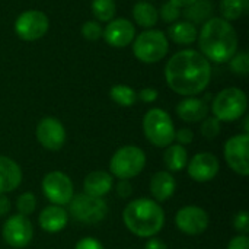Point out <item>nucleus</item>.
<instances>
[{"instance_id":"4468645a","label":"nucleus","mask_w":249,"mask_h":249,"mask_svg":"<svg viewBox=\"0 0 249 249\" xmlns=\"http://www.w3.org/2000/svg\"><path fill=\"white\" fill-rule=\"evenodd\" d=\"M209 214L198 206H185L179 209L175 214V225L177 228L191 236L201 235L209 228Z\"/></svg>"},{"instance_id":"f257e3e1","label":"nucleus","mask_w":249,"mask_h":249,"mask_svg":"<svg viewBox=\"0 0 249 249\" xmlns=\"http://www.w3.org/2000/svg\"><path fill=\"white\" fill-rule=\"evenodd\" d=\"M165 80L175 93L196 96L209 86L212 80V64L197 50H181L168 60Z\"/></svg>"},{"instance_id":"412c9836","label":"nucleus","mask_w":249,"mask_h":249,"mask_svg":"<svg viewBox=\"0 0 249 249\" xmlns=\"http://www.w3.org/2000/svg\"><path fill=\"white\" fill-rule=\"evenodd\" d=\"M177 191V181L168 171L156 172L150 179V193L155 201L162 203L169 200Z\"/></svg>"},{"instance_id":"423d86ee","label":"nucleus","mask_w":249,"mask_h":249,"mask_svg":"<svg viewBox=\"0 0 249 249\" xmlns=\"http://www.w3.org/2000/svg\"><path fill=\"white\" fill-rule=\"evenodd\" d=\"M247 108V93L239 88H226L220 90L212 102L213 117H216L220 123H232L239 120L242 115H245Z\"/></svg>"},{"instance_id":"c9c22d12","label":"nucleus","mask_w":249,"mask_h":249,"mask_svg":"<svg viewBox=\"0 0 249 249\" xmlns=\"http://www.w3.org/2000/svg\"><path fill=\"white\" fill-rule=\"evenodd\" d=\"M158 96H159V92L153 88H144L137 93V99H140L142 102H146V104L155 102L158 99Z\"/></svg>"},{"instance_id":"58836bf2","label":"nucleus","mask_w":249,"mask_h":249,"mask_svg":"<svg viewBox=\"0 0 249 249\" xmlns=\"http://www.w3.org/2000/svg\"><path fill=\"white\" fill-rule=\"evenodd\" d=\"M228 249H249V239L247 235H238L231 239Z\"/></svg>"},{"instance_id":"c756f323","label":"nucleus","mask_w":249,"mask_h":249,"mask_svg":"<svg viewBox=\"0 0 249 249\" xmlns=\"http://www.w3.org/2000/svg\"><path fill=\"white\" fill-rule=\"evenodd\" d=\"M229 67L235 74L245 76L249 73V55L248 53H236L229 61Z\"/></svg>"},{"instance_id":"7ed1b4c3","label":"nucleus","mask_w":249,"mask_h":249,"mask_svg":"<svg viewBox=\"0 0 249 249\" xmlns=\"http://www.w3.org/2000/svg\"><path fill=\"white\" fill-rule=\"evenodd\" d=\"M123 220L133 235L139 238H153L165 225V213L155 200L137 198L125 206Z\"/></svg>"},{"instance_id":"a19ab883","label":"nucleus","mask_w":249,"mask_h":249,"mask_svg":"<svg viewBox=\"0 0 249 249\" xmlns=\"http://www.w3.org/2000/svg\"><path fill=\"white\" fill-rule=\"evenodd\" d=\"M10 210V201L6 194H0V216H6Z\"/></svg>"},{"instance_id":"6ab92c4d","label":"nucleus","mask_w":249,"mask_h":249,"mask_svg":"<svg viewBox=\"0 0 249 249\" xmlns=\"http://www.w3.org/2000/svg\"><path fill=\"white\" fill-rule=\"evenodd\" d=\"M22 182L20 166L7 156H0V194L15 191Z\"/></svg>"},{"instance_id":"7c9ffc66","label":"nucleus","mask_w":249,"mask_h":249,"mask_svg":"<svg viewBox=\"0 0 249 249\" xmlns=\"http://www.w3.org/2000/svg\"><path fill=\"white\" fill-rule=\"evenodd\" d=\"M201 136H204L206 139L212 140L214 137H217L222 131V124L216 117H206L203 120V124L200 127Z\"/></svg>"},{"instance_id":"9b49d317","label":"nucleus","mask_w":249,"mask_h":249,"mask_svg":"<svg viewBox=\"0 0 249 249\" xmlns=\"http://www.w3.org/2000/svg\"><path fill=\"white\" fill-rule=\"evenodd\" d=\"M223 155L226 163L233 172L247 177L249 174V134L242 133L231 137L225 144Z\"/></svg>"},{"instance_id":"f8f14e48","label":"nucleus","mask_w":249,"mask_h":249,"mask_svg":"<svg viewBox=\"0 0 249 249\" xmlns=\"http://www.w3.org/2000/svg\"><path fill=\"white\" fill-rule=\"evenodd\" d=\"M1 236L9 247L15 249L25 248L31 244L34 236L32 223L26 216L13 214L4 222Z\"/></svg>"},{"instance_id":"bb28decb","label":"nucleus","mask_w":249,"mask_h":249,"mask_svg":"<svg viewBox=\"0 0 249 249\" xmlns=\"http://www.w3.org/2000/svg\"><path fill=\"white\" fill-rule=\"evenodd\" d=\"M111 99L120 107H131L137 102V92L128 85H115L109 90Z\"/></svg>"},{"instance_id":"e433bc0d","label":"nucleus","mask_w":249,"mask_h":249,"mask_svg":"<svg viewBox=\"0 0 249 249\" xmlns=\"http://www.w3.org/2000/svg\"><path fill=\"white\" fill-rule=\"evenodd\" d=\"M193 139H194V133L190 128H179L178 131H175V140L181 146L190 144L193 142Z\"/></svg>"},{"instance_id":"a211bd4d","label":"nucleus","mask_w":249,"mask_h":249,"mask_svg":"<svg viewBox=\"0 0 249 249\" xmlns=\"http://www.w3.org/2000/svg\"><path fill=\"white\" fill-rule=\"evenodd\" d=\"M177 115L185 123H198L209 115V105L200 98L187 96L177 105Z\"/></svg>"},{"instance_id":"5701e85b","label":"nucleus","mask_w":249,"mask_h":249,"mask_svg":"<svg viewBox=\"0 0 249 249\" xmlns=\"http://www.w3.org/2000/svg\"><path fill=\"white\" fill-rule=\"evenodd\" d=\"M133 19L139 26L144 29H152L159 20V12L152 3L140 0L133 7Z\"/></svg>"},{"instance_id":"473e14b6","label":"nucleus","mask_w":249,"mask_h":249,"mask_svg":"<svg viewBox=\"0 0 249 249\" xmlns=\"http://www.w3.org/2000/svg\"><path fill=\"white\" fill-rule=\"evenodd\" d=\"M158 12H159V16L162 18V20L166 22V23L177 22L179 19V15H181V9L177 7L175 4H172L171 1L163 3L162 7H160V10H158Z\"/></svg>"},{"instance_id":"0eeeda50","label":"nucleus","mask_w":249,"mask_h":249,"mask_svg":"<svg viewBox=\"0 0 249 249\" xmlns=\"http://www.w3.org/2000/svg\"><path fill=\"white\" fill-rule=\"evenodd\" d=\"M146 166L144 152L133 144L120 147L109 162L111 175L118 179H130L137 177Z\"/></svg>"},{"instance_id":"cd10ccee","label":"nucleus","mask_w":249,"mask_h":249,"mask_svg":"<svg viewBox=\"0 0 249 249\" xmlns=\"http://www.w3.org/2000/svg\"><path fill=\"white\" fill-rule=\"evenodd\" d=\"M92 13L98 22H109L117 13L114 0H92Z\"/></svg>"},{"instance_id":"f704fd0d","label":"nucleus","mask_w":249,"mask_h":249,"mask_svg":"<svg viewBox=\"0 0 249 249\" xmlns=\"http://www.w3.org/2000/svg\"><path fill=\"white\" fill-rule=\"evenodd\" d=\"M74 249H105V248H104V245H102L98 239H95V238H92V236H86V238H82L80 241H77V244H76Z\"/></svg>"},{"instance_id":"f03ea898","label":"nucleus","mask_w":249,"mask_h":249,"mask_svg":"<svg viewBox=\"0 0 249 249\" xmlns=\"http://www.w3.org/2000/svg\"><path fill=\"white\" fill-rule=\"evenodd\" d=\"M200 53L213 63H228L238 53V34L233 25L223 18L206 20L197 36Z\"/></svg>"},{"instance_id":"393cba45","label":"nucleus","mask_w":249,"mask_h":249,"mask_svg":"<svg viewBox=\"0 0 249 249\" xmlns=\"http://www.w3.org/2000/svg\"><path fill=\"white\" fill-rule=\"evenodd\" d=\"M212 10L213 6L210 0H197L184 9V16L193 25H203L206 20L212 18Z\"/></svg>"},{"instance_id":"4be33fe9","label":"nucleus","mask_w":249,"mask_h":249,"mask_svg":"<svg viewBox=\"0 0 249 249\" xmlns=\"http://www.w3.org/2000/svg\"><path fill=\"white\" fill-rule=\"evenodd\" d=\"M168 36L179 45H190L197 41V26L188 20H177L168 28Z\"/></svg>"},{"instance_id":"a878e982","label":"nucleus","mask_w":249,"mask_h":249,"mask_svg":"<svg viewBox=\"0 0 249 249\" xmlns=\"http://www.w3.org/2000/svg\"><path fill=\"white\" fill-rule=\"evenodd\" d=\"M248 0H222L220 15L225 20H236L248 10Z\"/></svg>"},{"instance_id":"72a5a7b5","label":"nucleus","mask_w":249,"mask_h":249,"mask_svg":"<svg viewBox=\"0 0 249 249\" xmlns=\"http://www.w3.org/2000/svg\"><path fill=\"white\" fill-rule=\"evenodd\" d=\"M233 226L238 232H241L242 235H247L249 232V214L248 212H239L235 217H233Z\"/></svg>"},{"instance_id":"aec40b11","label":"nucleus","mask_w":249,"mask_h":249,"mask_svg":"<svg viewBox=\"0 0 249 249\" xmlns=\"http://www.w3.org/2000/svg\"><path fill=\"white\" fill-rule=\"evenodd\" d=\"M112 187H114V178L109 172L105 171H93L89 175H86L83 181L85 194L92 197L102 198L112 190Z\"/></svg>"},{"instance_id":"c85d7f7f","label":"nucleus","mask_w":249,"mask_h":249,"mask_svg":"<svg viewBox=\"0 0 249 249\" xmlns=\"http://www.w3.org/2000/svg\"><path fill=\"white\" fill-rule=\"evenodd\" d=\"M16 209L19 212V214L22 216H29L35 212L36 209V197L32 193H23L18 197L16 201Z\"/></svg>"},{"instance_id":"9d476101","label":"nucleus","mask_w":249,"mask_h":249,"mask_svg":"<svg viewBox=\"0 0 249 249\" xmlns=\"http://www.w3.org/2000/svg\"><path fill=\"white\" fill-rule=\"evenodd\" d=\"M42 193L51 204L66 206L74 196V187L71 179L61 171L48 172L42 179Z\"/></svg>"},{"instance_id":"4c0bfd02","label":"nucleus","mask_w":249,"mask_h":249,"mask_svg":"<svg viewBox=\"0 0 249 249\" xmlns=\"http://www.w3.org/2000/svg\"><path fill=\"white\" fill-rule=\"evenodd\" d=\"M133 193V187L128 179H120L117 184V196L121 198H128Z\"/></svg>"},{"instance_id":"37998d69","label":"nucleus","mask_w":249,"mask_h":249,"mask_svg":"<svg viewBox=\"0 0 249 249\" xmlns=\"http://www.w3.org/2000/svg\"><path fill=\"white\" fill-rule=\"evenodd\" d=\"M146 1H147V0H146Z\"/></svg>"},{"instance_id":"39448f33","label":"nucleus","mask_w":249,"mask_h":249,"mask_svg":"<svg viewBox=\"0 0 249 249\" xmlns=\"http://www.w3.org/2000/svg\"><path fill=\"white\" fill-rule=\"evenodd\" d=\"M175 125L171 115L162 108H152L143 117V133L156 147H168L175 140Z\"/></svg>"},{"instance_id":"2f4dec72","label":"nucleus","mask_w":249,"mask_h":249,"mask_svg":"<svg viewBox=\"0 0 249 249\" xmlns=\"http://www.w3.org/2000/svg\"><path fill=\"white\" fill-rule=\"evenodd\" d=\"M102 26L99 25V22L96 20H88L82 25V36L88 41H98L99 38H102Z\"/></svg>"},{"instance_id":"ea45409f","label":"nucleus","mask_w":249,"mask_h":249,"mask_svg":"<svg viewBox=\"0 0 249 249\" xmlns=\"http://www.w3.org/2000/svg\"><path fill=\"white\" fill-rule=\"evenodd\" d=\"M144 249H168L166 244L159 238H149L144 244Z\"/></svg>"},{"instance_id":"20e7f679","label":"nucleus","mask_w":249,"mask_h":249,"mask_svg":"<svg viewBox=\"0 0 249 249\" xmlns=\"http://www.w3.org/2000/svg\"><path fill=\"white\" fill-rule=\"evenodd\" d=\"M169 51L168 36L160 29H146L133 41L134 57L146 64H153L166 57Z\"/></svg>"},{"instance_id":"79ce46f5","label":"nucleus","mask_w":249,"mask_h":249,"mask_svg":"<svg viewBox=\"0 0 249 249\" xmlns=\"http://www.w3.org/2000/svg\"><path fill=\"white\" fill-rule=\"evenodd\" d=\"M169 1L172 4H175L177 7H179V9H185V7H188L190 4H193L197 0H169Z\"/></svg>"},{"instance_id":"1a4fd4ad","label":"nucleus","mask_w":249,"mask_h":249,"mask_svg":"<svg viewBox=\"0 0 249 249\" xmlns=\"http://www.w3.org/2000/svg\"><path fill=\"white\" fill-rule=\"evenodd\" d=\"M15 34L23 41H36L42 38L50 28L48 16L41 10H25L15 20Z\"/></svg>"},{"instance_id":"dca6fc26","label":"nucleus","mask_w":249,"mask_h":249,"mask_svg":"<svg viewBox=\"0 0 249 249\" xmlns=\"http://www.w3.org/2000/svg\"><path fill=\"white\" fill-rule=\"evenodd\" d=\"M219 159L209 152L197 153L187 165V172L196 182H209L219 174Z\"/></svg>"},{"instance_id":"f3484780","label":"nucleus","mask_w":249,"mask_h":249,"mask_svg":"<svg viewBox=\"0 0 249 249\" xmlns=\"http://www.w3.org/2000/svg\"><path fill=\"white\" fill-rule=\"evenodd\" d=\"M69 222V214L61 206H47L38 217V223L44 232L48 233H58L61 232Z\"/></svg>"},{"instance_id":"b1692460","label":"nucleus","mask_w":249,"mask_h":249,"mask_svg":"<svg viewBox=\"0 0 249 249\" xmlns=\"http://www.w3.org/2000/svg\"><path fill=\"white\" fill-rule=\"evenodd\" d=\"M163 163L168 171L179 172L188 165V153L187 149L181 144H169L163 155Z\"/></svg>"},{"instance_id":"2eb2a0df","label":"nucleus","mask_w":249,"mask_h":249,"mask_svg":"<svg viewBox=\"0 0 249 249\" xmlns=\"http://www.w3.org/2000/svg\"><path fill=\"white\" fill-rule=\"evenodd\" d=\"M105 42L114 48H124L130 45L136 38V28L131 20L125 18L112 19L102 31Z\"/></svg>"},{"instance_id":"ddd939ff","label":"nucleus","mask_w":249,"mask_h":249,"mask_svg":"<svg viewBox=\"0 0 249 249\" xmlns=\"http://www.w3.org/2000/svg\"><path fill=\"white\" fill-rule=\"evenodd\" d=\"M35 136L38 143L51 152L60 150L66 143V128L63 123L54 117L42 118L36 125Z\"/></svg>"},{"instance_id":"6e6552de","label":"nucleus","mask_w":249,"mask_h":249,"mask_svg":"<svg viewBox=\"0 0 249 249\" xmlns=\"http://www.w3.org/2000/svg\"><path fill=\"white\" fill-rule=\"evenodd\" d=\"M69 214L86 225H95L102 222L108 214V204L104 198L92 197L88 194H77L69 203Z\"/></svg>"}]
</instances>
